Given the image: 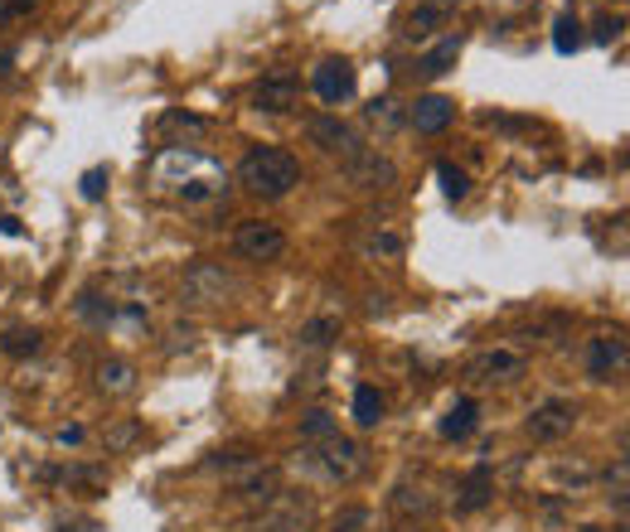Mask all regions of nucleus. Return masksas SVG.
Here are the masks:
<instances>
[{
    "label": "nucleus",
    "mask_w": 630,
    "mask_h": 532,
    "mask_svg": "<svg viewBox=\"0 0 630 532\" xmlns=\"http://www.w3.org/2000/svg\"><path fill=\"white\" fill-rule=\"evenodd\" d=\"M237 184L247 194H257V199H286L301 184V160L292 151H282V145H257L237 165Z\"/></svg>",
    "instance_id": "f257e3e1"
},
{
    "label": "nucleus",
    "mask_w": 630,
    "mask_h": 532,
    "mask_svg": "<svg viewBox=\"0 0 630 532\" xmlns=\"http://www.w3.org/2000/svg\"><path fill=\"white\" fill-rule=\"evenodd\" d=\"M306 455H311V465L320 469V475H325V479H339V484L359 479V475H364V465H369L364 445L349 441V436H330V441H316Z\"/></svg>",
    "instance_id": "f03ea898"
},
{
    "label": "nucleus",
    "mask_w": 630,
    "mask_h": 532,
    "mask_svg": "<svg viewBox=\"0 0 630 532\" xmlns=\"http://www.w3.org/2000/svg\"><path fill=\"white\" fill-rule=\"evenodd\" d=\"M237 257H247V262H282L286 257V233L277 223H237V237H233Z\"/></svg>",
    "instance_id": "7ed1b4c3"
},
{
    "label": "nucleus",
    "mask_w": 630,
    "mask_h": 532,
    "mask_svg": "<svg viewBox=\"0 0 630 532\" xmlns=\"http://www.w3.org/2000/svg\"><path fill=\"white\" fill-rule=\"evenodd\" d=\"M233 290H237V281L219 262H194L184 271V300H194V306H219Z\"/></svg>",
    "instance_id": "20e7f679"
},
{
    "label": "nucleus",
    "mask_w": 630,
    "mask_h": 532,
    "mask_svg": "<svg viewBox=\"0 0 630 532\" xmlns=\"http://www.w3.org/2000/svg\"><path fill=\"white\" fill-rule=\"evenodd\" d=\"M345 180L359 184V190H388V184H398V165L378 151H349L345 155Z\"/></svg>",
    "instance_id": "39448f33"
},
{
    "label": "nucleus",
    "mask_w": 630,
    "mask_h": 532,
    "mask_svg": "<svg viewBox=\"0 0 630 532\" xmlns=\"http://www.w3.org/2000/svg\"><path fill=\"white\" fill-rule=\"evenodd\" d=\"M311 88H316V98L320 102H330V107H339V102H349L355 98V88H359V73L349 59H325L316 73H311Z\"/></svg>",
    "instance_id": "423d86ee"
},
{
    "label": "nucleus",
    "mask_w": 630,
    "mask_h": 532,
    "mask_svg": "<svg viewBox=\"0 0 630 532\" xmlns=\"http://www.w3.org/2000/svg\"><path fill=\"white\" fill-rule=\"evenodd\" d=\"M296 98H301V78H296L292 68H272L253 88V107L257 112H292Z\"/></svg>",
    "instance_id": "0eeeda50"
},
{
    "label": "nucleus",
    "mask_w": 630,
    "mask_h": 532,
    "mask_svg": "<svg viewBox=\"0 0 630 532\" xmlns=\"http://www.w3.org/2000/svg\"><path fill=\"white\" fill-rule=\"evenodd\" d=\"M451 121H457V102L441 98V92H427V98H417L408 107V127L417 135H441Z\"/></svg>",
    "instance_id": "6e6552de"
},
{
    "label": "nucleus",
    "mask_w": 630,
    "mask_h": 532,
    "mask_svg": "<svg viewBox=\"0 0 630 532\" xmlns=\"http://www.w3.org/2000/svg\"><path fill=\"white\" fill-rule=\"evenodd\" d=\"M621 368H626V339L621 334H596V339L587 343V373H592L596 382H612Z\"/></svg>",
    "instance_id": "1a4fd4ad"
},
{
    "label": "nucleus",
    "mask_w": 630,
    "mask_h": 532,
    "mask_svg": "<svg viewBox=\"0 0 630 532\" xmlns=\"http://www.w3.org/2000/svg\"><path fill=\"white\" fill-rule=\"evenodd\" d=\"M573 426H577L573 402H543L539 412L529 416V436H533V441H543V445H549V441H563V436L573 431Z\"/></svg>",
    "instance_id": "9d476101"
},
{
    "label": "nucleus",
    "mask_w": 630,
    "mask_h": 532,
    "mask_svg": "<svg viewBox=\"0 0 630 532\" xmlns=\"http://www.w3.org/2000/svg\"><path fill=\"white\" fill-rule=\"evenodd\" d=\"M471 378L475 382H514V378H524V353H514V349L480 353V359L471 363Z\"/></svg>",
    "instance_id": "9b49d317"
},
{
    "label": "nucleus",
    "mask_w": 630,
    "mask_h": 532,
    "mask_svg": "<svg viewBox=\"0 0 630 532\" xmlns=\"http://www.w3.org/2000/svg\"><path fill=\"white\" fill-rule=\"evenodd\" d=\"M311 528V498H282L257 518V532H306Z\"/></svg>",
    "instance_id": "f8f14e48"
},
{
    "label": "nucleus",
    "mask_w": 630,
    "mask_h": 532,
    "mask_svg": "<svg viewBox=\"0 0 630 532\" xmlns=\"http://www.w3.org/2000/svg\"><path fill=\"white\" fill-rule=\"evenodd\" d=\"M306 135H311V145H320L325 155H349V151H359V145H355V131H349L339 117H311V121H306Z\"/></svg>",
    "instance_id": "ddd939ff"
},
{
    "label": "nucleus",
    "mask_w": 630,
    "mask_h": 532,
    "mask_svg": "<svg viewBox=\"0 0 630 532\" xmlns=\"http://www.w3.org/2000/svg\"><path fill=\"white\" fill-rule=\"evenodd\" d=\"M447 20H451V0H422L417 10H408L402 35H408V39H432L437 29H447Z\"/></svg>",
    "instance_id": "4468645a"
},
{
    "label": "nucleus",
    "mask_w": 630,
    "mask_h": 532,
    "mask_svg": "<svg viewBox=\"0 0 630 532\" xmlns=\"http://www.w3.org/2000/svg\"><path fill=\"white\" fill-rule=\"evenodd\" d=\"M494 498V475L490 469H471L466 475V484H461V494H457V514H480L485 504Z\"/></svg>",
    "instance_id": "2eb2a0df"
},
{
    "label": "nucleus",
    "mask_w": 630,
    "mask_h": 532,
    "mask_svg": "<svg viewBox=\"0 0 630 532\" xmlns=\"http://www.w3.org/2000/svg\"><path fill=\"white\" fill-rule=\"evenodd\" d=\"M457 59H461V35H451V39H441L437 49H427V54L417 59V78H441V73L457 68Z\"/></svg>",
    "instance_id": "dca6fc26"
},
{
    "label": "nucleus",
    "mask_w": 630,
    "mask_h": 532,
    "mask_svg": "<svg viewBox=\"0 0 630 532\" xmlns=\"http://www.w3.org/2000/svg\"><path fill=\"white\" fill-rule=\"evenodd\" d=\"M475 421H480V406H475L471 398H461L447 416H441V436H447V441H466V436L475 431Z\"/></svg>",
    "instance_id": "f3484780"
},
{
    "label": "nucleus",
    "mask_w": 630,
    "mask_h": 532,
    "mask_svg": "<svg viewBox=\"0 0 630 532\" xmlns=\"http://www.w3.org/2000/svg\"><path fill=\"white\" fill-rule=\"evenodd\" d=\"M131 382H137V368H131L127 359H107L98 368V388L102 392H131Z\"/></svg>",
    "instance_id": "a211bd4d"
},
{
    "label": "nucleus",
    "mask_w": 630,
    "mask_h": 532,
    "mask_svg": "<svg viewBox=\"0 0 630 532\" xmlns=\"http://www.w3.org/2000/svg\"><path fill=\"white\" fill-rule=\"evenodd\" d=\"M394 508H398L402 518H427V514H432V498H427V489L398 484V489H394Z\"/></svg>",
    "instance_id": "6ab92c4d"
},
{
    "label": "nucleus",
    "mask_w": 630,
    "mask_h": 532,
    "mask_svg": "<svg viewBox=\"0 0 630 532\" xmlns=\"http://www.w3.org/2000/svg\"><path fill=\"white\" fill-rule=\"evenodd\" d=\"M437 180H441V194H447L451 204H461V199L471 194V174L461 170V165H451V160L437 165Z\"/></svg>",
    "instance_id": "aec40b11"
},
{
    "label": "nucleus",
    "mask_w": 630,
    "mask_h": 532,
    "mask_svg": "<svg viewBox=\"0 0 630 532\" xmlns=\"http://www.w3.org/2000/svg\"><path fill=\"white\" fill-rule=\"evenodd\" d=\"M355 421L359 426H378V421H384V398H378V388H359L355 392Z\"/></svg>",
    "instance_id": "412c9836"
},
{
    "label": "nucleus",
    "mask_w": 630,
    "mask_h": 532,
    "mask_svg": "<svg viewBox=\"0 0 630 532\" xmlns=\"http://www.w3.org/2000/svg\"><path fill=\"white\" fill-rule=\"evenodd\" d=\"M553 49H557V54H577V49H582V25H577L573 15H557V25H553Z\"/></svg>",
    "instance_id": "4be33fe9"
},
{
    "label": "nucleus",
    "mask_w": 630,
    "mask_h": 532,
    "mask_svg": "<svg viewBox=\"0 0 630 532\" xmlns=\"http://www.w3.org/2000/svg\"><path fill=\"white\" fill-rule=\"evenodd\" d=\"M301 436L306 441H330V436H339V426H335V416L330 412H311V416H301Z\"/></svg>",
    "instance_id": "5701e85b"
},
{
    "label": "nucleus",
    "mask_w": 630,
    "mask_h": 532,
    "mask_svg": "<svg viewBox=\"0 0 630 532\" xmlns=\"http://www.w3.org/2000/svg\"><path fill=\"white\" fill-rule=\"evenodd\" d=\"M335 334H339V320H330V315L325 320H311V325L301 329V349H325Z\"/></svg>",
    "instance_id": "b1692460"
},
{
    "label": "nucleus",
    "mask_w": 630,
    "mask_h": 532,
    "mask_svg": "<svg viewBox=\"0 0 630 532\" xmlns=\"http://www.w3.org/2000/svg\"><path fill=\"white\" fill-rule=\"evenodd\" d=\"M0 349L15 353V359H25V353H39V329H10L5 339H0Z\"/></svg>",
    "instance_id": "393cba45"
},
{
    "label": "nucleus",
    "mask_w": 630,
    "mask_h": 532,
    "mask_svg": "<svg viewBox=\"0 0 630 532\" xmlns=\"http://www.w3.org/2000/svg\"><path fill=\"white\" fill-rule=\"evenodd\" d=\"M369 121H374V127H384V131H398V127H402V112H398V102H394V98L374 102V107H369Z\"/></svg>",
    "instance_id": "a878e982"
},
{
    "label": "nucleus",
    "mask_w": 630,
    "mask_h": 532,
    "mask_svg": "<svg viewBox=\"0 0 630 532\" xmlns=\"http://www.w3.org/2000/svg\"><path fill=\"white\" fill-rule=\"evenodd\" d=\"M78 194H82L88 204H98L102 194H107V170H102V165H92V170L78 180Z\"/></svg>",
    "instance_id": "bb28decb"
},
{
    "label": "nucleus",
    "mask_w": 630,
    "mask_h": 532,
    "mask_svg": "<svg viewBox=\"0 0 630 532\" xmlns=\"http://www.w3.org/2000/svg\"><path fill=\"white\" fill-rule=\"evenodd\" d=\"M78 315H82V320H92V325H107V320H112V300L102 306L98 290H88V296L78 300Z\"/></svg>",
    "instance_id": "cd10ccee"
},
{
    "label": "nucleus",
    "mask_w": 630,
    "mask_h": 532,
    "mask_svg": "<svg viewBox=\"0 0 630 532\" xmlns=\"http://www.w3.org/2000/svg\"><path fill=\"white\" fill-rule=\"evenodd\" d=\"M369 252H374V257H398V252H402V237H398V233L369 237Z\"/></svg>",
    "instance_id": "c85d7f7f"
},
{
    "label": "nucleus",
    "mask_w": 630,
    "mask_h": 532,
    "mask_svg": "<svg viewBox=\"0 0 630 532\" xmlns=\"http://www.w3.org/2000/svg\"><path fill=\"white\" fill-rule=\"evenodd\" d=\"M165 127H170V131H204V121L190 117V112H170V117H165Z\"/></svg>",
    "instance_id": "c756f323"
},
{
    "label": "nucleus",
    "mask_w": 630,
    "mask_h": 532,
    "mask_svg": "<svg viewBox=\"0 0 630 532\" xmlns=\"http://www.w3.org/2000/svg\"><path fill=\"white\" fill-rule=\"evenodd\" d=\"M616 35H621V20H612V15L596 20V44H612Z\"/></svg>",
    "instance_id": "7c9ffc66"
},
{
    "label": "nucleus",
    "mask_w": 630,
    "mask_h": 532,
    "mask_svg": "<svg viewBox=\"0 0 630 532\" xmlns=\"http://www.w3.org/2000/svg\"><path fill=\"white\" fill-rule=\"evenodd\" d=\"M29 5H39V0H0V25H5V20H15V15H25Z\"/></svg>",
    "instance_id": "2f4dec72"
},
{
    "label": "nucleus",
    "mask_w": 630,
    "mask_h": 532,
    "mask_svg": "<svg viewBox=\"0 0 630 532\" xmlns=\"http://www.w3.org/2000/svg\"><path fill=\"white\" fill-rule=\"evenodd\" d=\"M82 441V426H64V431H59V445H78Z\"/></svg>",
    "instance_id": "473e14b6"
},
{
    "label": "nucleus",
    "mask_w": 630,
    "mask_h": 532,
    "mask_svg": "<svg viewBox=\"0 0 630 532\" xmlns=\"http://www.w3.org/2000/svg\"><path fill=\"white\" fill-rule=\"evenodd\" d=\"M10 68H15V54H5V49H0V78H5Z\"/></svg>",
    "instance_id": "72a5a7b5"
},
{
    "label": "nucleus",
    "mask_w": 630,
    "mask_h": 532,
    "mask_svg": "<svg viewBox=\"0 0 630 532\" xmlns=\"http://www.w3.org/2000/svg\"><path fill=\"white\" fill-rule=\"evenodd\" d=\"M388 532H417V528H412V523H402V528H388Z\"/></svg>",
    "instance_id": "f704fd0d"
}]
</instances>
